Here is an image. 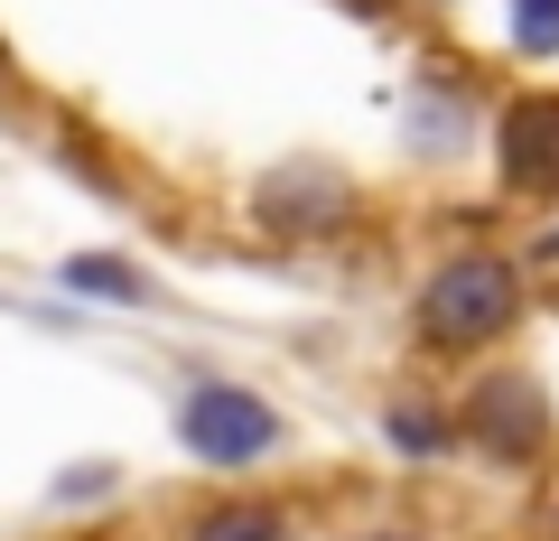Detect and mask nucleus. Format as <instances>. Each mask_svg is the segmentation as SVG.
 <instances>
[{
  "mask_svg": "<svg viewBox=\"0 0 559 541\" xmlns=\"http://www.w3.org/2000/svg\"><path fill=\"white\" fill-rule=\"evenodd\" d=\"M513 318H522V281H513V261H495V252L439 261V281L419 290V337L439 345V355H476Z\"/></svg>",
  "mask_w": 559,
  "mask_h": 541,
  "instance_id": "obj_1",
  "label": "nucleus"
},
{
  "mask_svg": "<svg viewBox=\"0 0 559 541\" xmlns=\"http://www.w3.org/2000/svg\"><path fill=\"white\" fill-rule=\"evenodd\" d=\"M178 439L197 448L205 467H252L280 448V411L261 392H242V383H197V392L178 401Z\"/></svg>",
  "mask_w": 559,
  "mask_h": 541,
  "instance_id": "obj_2",
  "label": "nucleus"
},
{
  "mask_svg": "<svg viewBox=\"0 0 559 541\" xmlns=\"http://www.w3.org/2000/svg\"><path fill=\"white\" fill-rule=\"evenodd\" d=\"M495 168L522 197H550L559 187V94H522L513 113L495 121Z\"/></svg>",
  "mask_w": 559,
  "mask_h": 541,
  "instance_id": "obj_3",
  "label": "nucleus"
},
{
  "mask_svg": "<svg viewBox=\"0 0 559 541\" xmlns=\"http://www.w3.org/2000/svg\"><path fill=\"white\" fill-rule=\"evenodd\" d=\"M466 430H476V448H495V458H532V448L550 439V401H540V383L495 374L466 401Z\"/></svg>",
  "mask_w": 559,
  "mask_h": 541,
  "instance_id": "obj_4",
  "label": "nucleus"
},
{
  "mask_svg": "<svg viewBox=\"0 0 559 541\" xmlns=\"http://www.w3.org/2000/svg\"><path fill=\"white\" fill-rule=\"evenodd\" d=\"M345 215H355V197H345L336 168H280V178H261V224L271 234H336Z\"/></svg>",
  "mask_w": 559,
  "mask_h": 541,
  "instance_id": "obj_5",
  "label": "nucleus"
},
{
  "mask_svg": "<svg viewBox=\"0 0 559 541\" xmlns=\"http://www.w3.org/2000/svg\"><path fill=\"white\" fill-rule=\"evenodd\" d=\"M187 541H299V532H289V514H271V504H224V514H205Z\"/></svg>",
  "mask_w": 559,
  "mask_h": 541,
  "instance_id": "obj_6",
  "label": "nucleus"
},
{
  "mask_svg": "<svg viewBox=\"0 0 559 541\" xmlns=\"http://www.w3.org/2000/svg\"><path fill=\"white\" fill-rule=\"evenodd\" d=\"M392 448H401V458H439V448H448V421L429 411V401H392Z\"/></svg>",
  "mask_w": 559,
  "mask_h": 541,
  "instance_id": "obj_7",
  "label": "nucleus"
},
{
  "mask_svg": "<svg viewBox=\"0 0 559 541\" xmlns=\"http://www.w3.org/2000/svg\"><path fill=\"white\" fill-rule=\"evenodd\" d=\"M503 20H513V47H522V57H559V0H513Z\"/></svg>",
  "mask_w": 559,
  "mask_h": 541,
  "instance_id": "obj_8",
  "label": "nucleus"
},
{
  "mask_svg": "<svg viewBox=\"0 0 559 541\" xmlns=\"http://www.w3.org/2000/svg\"><path fill=\"white\" fill-rule=\"evenodd\" d=\"M66 290H94V299H140V281L121 271V261H103V252L66 261Z\"/></svg>",
  "mask_w": 559,
  "mask_h": 541,
  "instance_id": "obj_9",
  "label": "nucleus"
},
{
  "mask_svg": "<svg viewBox=\"0 0 559 541\" xmlns=\"http://www.w3.org/2000/svg\"><path fill=\"white\" fill-rule=\"evenodd\" d=\"M103 485H112V467H75V477H57V504H94Z\"/></svg>",
  "mask_w": 559,
  "mask_h": 541,
  "instance_id": "obj_10",
  "label": "nucleus"
},
{
  "mask_svg": "<svg viewBox=\"0 0 559 541\" xmlns=\"http://www.w3.org/2000/svg\"><path fill=\"white\" fill-rule=\"evenodd\" d=\"M364 541H419V532H364Z\"/></svg>",
  "mask_w": 559,
  "mask_h": 541,
  "instance_id": "obj_11",
  "label": "nucleus"
},
{
  "mask_svg": "<svg viewBox=\"0 0 559 541\" xmlns=\"http://www.w3.org/2000/svg\"><path fill=\"white\" fill-rule=\"evenodd\" d=\"M550 252H559V234H550Z\"/></svg>",
  "mask_w": 559,
  "mask_h": 541,
  "instance_id": "obj_12",
  "label": "nucleus"
}]
</instances>
